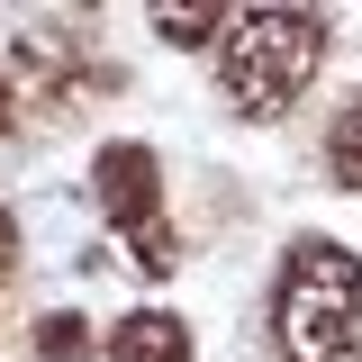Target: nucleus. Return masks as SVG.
I'll use <instances>...</instances> for the list:
<instances>
[{
	"label": "nucleus",
	"mask_w": 362,
	"mask_h": 362,
	"mask_svg": "<svg viewBox=\"0 0 362 362\" xmlns=\"http://www.w3.org/2000/svg\"><path fill=\"white\" fill-rule=\"evenodd\" d=\"M0 127H9V90H0Z\"/></svg>",
	"instance_id": "nucleus-8"
},
{
	"label": "nucleus",
	"mask_w": 362,
	"mask_h": 362,
	"mask_svg": "<svg viewBox=\"0 0 362 362\" xmlns=\"http://www.w3.org/2000/svg\"><path fill=\"white\" fill-rule=\"evenodd\" d=\"M226 18H235V9H154V28H163L173 45H199L209 28H226Z\"/></svg>",
	"instance_id": "nucleus-6"
},
{
	"label": "nucleus",
	"mask_w": 362,
	"mask_h": 362,
	"mask_svg": "<svg viewBox=\"0 0 362 362\" xmlns=\"http://www.w3.org/2000/svg\"><path fill=\"white\" fill-rule=\"evenodd\" d=\"M100 209H109V226H127L136 245V272H173V226H163V209H154V154L145 145H109L100 154Z\"/></svg>",
	"instance_id": "nucleus-3"
},
{
	"label": "nucleus",
	"mask_w": 362,
	"mask_h": 362,
	"mask_svg": "<svg viewBox=\"0 0 362 362\" xmlns=\"http://www.w3.org/2000/svg\"><path fill=\"white\" fill-rule=\"evenodd\" d=\"M109 362H190V326L163 308H136L109 326Z\"/></svg>",
	"instance_id": "nucleus-4"
},
{
	"label": "nucleus",
	"mask_w": 362,
	"mask_h": 362,
	"mask_svg": "<svg viewBox=\"0 0 362 362\" xmlns=\"http://www.w3.org/2000/svg\"><path fill=\"white\" fill-rule=\"evenodd\" d=\"M326 163H335V181H344V190H362V90L344 100V118L326 127Z\"/></svg>",
	"instance_id": "nucleus-5"
},
{
	"label": "nucleus",
	"mask_w": 362,
	"mask_h": 362,
	"mask_svg": "<svg viewBox=\"0 0 362 362\" xmlns=\"http://www.w3.org/2000/svg\"><path fill=\"white\" fill-rule=\"evenodd\" d=\"M326 37H335V28H326L317 9H281V0L235 9L226 37H218V82H226V100H235L245 118H281V109L317 82Z\"/></svg>",
	"instance_id": "nucleus-1"
},
{
	"label": "nucleus",
	"mask_w": 362,
	"mask_h": 362,
	"mask_svg": "<svg viewBox=\"0 0 362 362\" xmlns=\"http://www.w3.org/2000/svg\"><path fill=\"white\" fill-rule=\"evenodd\" d=\"M272 335L290 362H344L362 335V254L299 235L281 263V290H272Z\"/></svg>",
	"instance_id": "nucleus-2"
},
{
	"label": "nucleus",
	"mask_w": 362,
	"mask_h": 362,
	"mask_svg": "<svg viewBox=\"0 0 362 362\" xmlns=\"http://www.w3.org/2000/svg\"><path fill=\"white\" fill-rule=\"evenodd\" d=\"M9 254H18V226L0 218V281H9Z\"/></svg>",
	"instance_id": "nucleus-7"
}]
</instances>
